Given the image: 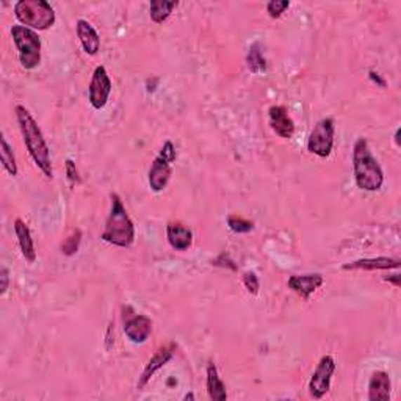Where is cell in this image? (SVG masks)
Here are the masks:
<instances>
[{
  "label": "cell",
  "instance_id": "cell-1",
  "mask_svg": "<svg viewBox=\"0 0 401 401\" xmlns=\"http://www.w3.org/2000/svg\"><path fill=\"white\" fill-rule=\"evenodd\" d=\"M15 112H16L19 131L22 133L24 145L27 147V151H29L32 160L35 162V165L39 168V171L43 173L47 179H52L53 166L51 159V149L47 146V141L44 138L43 132H41L38 122L24 105H16Z\"/></svg>",
  "mask_w": 401,
  "mask_h": 401
},
{
  "label": "cell",
  "instance_id": "cell-2",
  "mask_svg": "<svg viewBox=\"0 0 401 401\" xmlns=\"http://www.w3.org/2000/svg\"><path fill=\"white\" fill-rule=\"evenodd\" d=\"M353 171L355 182L362 192H379L384 183V171L373 155L367 138H357L353 146Z\"/></svg>",
  "mask_w": 401,
  "mask_h": 401
},
{
  "label": "cell",
  "instance_id": "cell-3",
  "mask_svg": "<svg viewBox=\"0 0 401 401\" xmlns=\"http://www.w3.org/2000/svg\"><path fill=\"white\" fill-rule=\"evenodd\" d=\"M112 207L100 239L118 248H131L135 242V224L118 193H112Z\"/></svg>",
  "mask_w": 401,
  "mask_h": 401
},
{
  "label": "cell",
  "instance_id": "cell-4",
  "mask_svg": "<svg viewBox=\"0 0 401 401\" xmlns=\"http://www.w3.org/2000/svg\"><path fill=\"white\" fill-rule=\"evenodd\" d=\"M15 16L20 24L32 30H47L55 24L53 6L46 0H19L15 5Z\"/></svg>",
  "mask_w": 401,
  "mask_h": 401
},
{
  "label": "cell",
  "instance_id": "cell-5",
  "mask_svg": "<svg viewBox=\"0 0 401 401\" xmlns=\"http://www.w3.org/2000/svg\"><path fill=\"white\" fill-rule=\"evenodd\" d=\"M11 38L19 53V63L27 71L35 70L41 61L39 35L25 25H13Z\"/></svg>",
  "mask_w": 401,
  "mask_h": 401
},
{
  "label": "cell",
  "instance_id": "cell-6",
  "mask_svg": "<svg viewBox=\"0 0 401 401\" xmlns=\"http://www.w3.org/2000/svg\"><path fill=\"white\" fill-rule=\"evenodd\" d=\"M178 157L173 141H165L157 157L154 159L147 171V183L154 193H160L166 188L173 174V162Z\"/></svg>",
  "mask_w": 401,
  "mask_h": 401
},
{
  "label": "cell",
  "instance_id": "cell-7",
  "mask_svg": "<svg viewBox=\"0 0 401 401\" xmlns=\"http://www.w3.org/2000/svg\"><path fill=\"white\" fill-rule=\"evenodd\" d=\"M336 122L332 118H323L312 129L308 138V151L320 159H328L334 149Z\"/></svg>",
  "mask_w": 401,
  "mask_h": 401
},
{
  "label": "cell",
  "instance_id": "cell-8",
  "mask_svg": "<svg viewBox=\"0 0 401 401\" xmlns=\"http://www.w3.org/2000/svg\"><path fill=\"white\" fill-rule=\"evenodd\" d=\"M336 361L334 357L326 355L318 361L312 378L309 381V395L314 400H322L331 389L332 376L336 373Z\"/></svg>",
  "mask_w": 401,
  "mask_h": 401
},
{
  "label": "cell",
  "instance_id": "cell-9",
  "mask_svg": "<svg viewBox=\"0 0 401 401\" xmlns=\"http://www.w3.org/2000/svg\"><path fill=\"white\" fill-rule=\"evenodd\" d=\"M112 80L104 66H98L94 70L90 86H88V100L94 110H102L107 105L112 94Z\"/></svg>",
  "mask_w": 401,
  "mask_h": 401
},
{
  "label": "cell",
  "instance_id": "cell-10",
  "mask_svg": "<svg viewBox=\"0 0 401 401\" xmlns=\"http://www.w3.org/2000/svg\"><path fill=\"white\" fill-rule=\"evenodd\" d=\"M176 350H178V345L173 343V342H169L166 345H163L160 346V348L155 351V355L149 359V362L146 364L145 367V370H143L141 373V376L138 379V390H143L146 387V384L151 381L152 376L157 373L160 369H163L171 359L174 357L176 355Z\"/></svg>",
  "mask_w": 401,
  "mask_h": 401
},
{
  "label": "cell",
  "instance_id": "cell-11",
  "mask_svg": "<svg viewBox=\"0 0 401 401\" xmlns=\"http://www.w3.org/2000/svg\"><path fill=\"white\" fill-rule=\"evenodd\" d=\"M268 122L271 131L281 138L290 140L295 133V122L284 105H271L268 110Z\"/></svg>",
  "mask_w": 401,
  "mask_h": 401
},
{
  "label": "cell",
  "instance_id": "cell-12",
  "mask_svg": "<svg viewBox=\"0 0 401 401\" xmlns=\"http://www.w3.org/2000/svg\"><path fill=\"white\" fill-rule=\"evenodd\" d=\"M324 282L323 276L320 273H314V275H295L290 276L287 281V287L295 291L298 296H301L304 301H309L312 294L322 287Z\"/></svg>",
  "mask_w": 401,
  "mask_h": 401
},
{
  "label": "cell",
  "instance_id": "cell-13",
  "mask_svg": "<svg viewBox=\"0 0 401 401\" xmlns=\"http://www.w3.org/2000/svg\"><path fill=\"white\" fill-rule=\"evenodd\" d=\"M152 332V320L145 314H138L129 318L124 323V334L135 345L147 342Z\"/></svg>",
  "mask_w": 401,
  "mask_h": 401
},
{
  "label": "cell",
  "instance_id": "cell-14",
  "mask_svg": "<svg viewBox=\"0 0 401 401\" xmlns=\"http://www.w3.org/2000/svg\"><path fill=\"white\" fill-rule=\"evenodd\" d=\"M76 32L81 47H84V52L86 55L94 57L98 55L100 51V38L98 35V32L94 27L88 22L85 19H79L76 24Z\"/></svg>",
  "mask_w": 401,
  "mask_h": 401
},
{
  "label": "cell",
  "instance_id": "cell-15",
  "mask_svg": "<svg viewBox=\"0 0 401 401\" xmlns=\"http://www.w3.org/2000/svg\"><path fill=\"white\" fill-rule=\"evenodd\" d=\"M166 239L173 249L187 251L188 248H192L193 244V232L192 229H188L185 226V224L171 221L168 223L166 226Z\"/></svg>",
  "mask_w": 401,
  "mask_h": 401
},
{
  "label": "cell",
  "instance_id": "cell-16",
  "mask_svg": "<svg viewBox=\"0 0 401 401\" xmlns=\"http://www.w3.org/2000/svg\"><path fill=\"white\" fill-rule=\"evenodd\" d=\"M400 259H390V257H373V259H359L355 262L345 263V271H376V270H398Z\"/></svg>",
  "mask_w": 401,
  "mask_h": 401
},
{
  "label": "cell",
  "instance_id": "cell-17",
  "mask_svg": "<svg viewBox=\"0 0 401 401\" xmlns=\"http://www.w3.org/2000/svg\"><path fill=\"white\" fill-rule=\"evenodd\" d=\"M392 392V381L389 373L375 372L369 381L370 401H389Z\"/></svg>",
  "mask_w": 401,
  "mask_h": 401
},
{
  "label": "cell",
  "instance_id": "cell-18",
  "mask_svg": "<svg viewBox=\"0 0 401 401\" xmlns=\"http://www.w3.org/2000/svg\"><path fill=\"white\" fill-rule=\"evenodd\" d=\"M206 386H207V393L209 398L213 401H226L228 400V390L226 386H224L223 379L220 378L218 369L213 361L207 362L206 369Z\"/></svg>",
  "mask_w": 401,
  "mask_h": 401
},
{
  "label": "cell",
  "instance_id": "cell-19",
  "mask_svg": "<svg viewBox=\"0 0 401 401\" xmlns=\"http://www.w3.org/2000/svg\"><path fill=\"white\" fill-rule=\"evenodd\" d=\"M15 234H16V239L19 243V248H20V253L25 257L27 262L33 263L37 261V249H35V243H33L32 239V232L27 224L20 220L16 218L15 220Z\"/></svg>",
  "mask_w": 401,
  "mask_h": 401
},
{
  "label": "cell",
  "instance_id": "cell-20",
  "mask_svg": "<svg viewBox=\"0 0 401 401\" xmlns=\"http://www.w3.org/2000/svg\"><path fill=\"white\" fill-rule=\"evenodd\" d=\"M179 5V2H165V0H152L149 5V15H151L152 22L163 24L165 20L171 16L173 10Z\"/></svg>",
  "mask_w": 401,
  "mask_h": 401
},
{
  "label": "cell",
  "instance_id": "cell-21",
  "mask_svg": "<svg viewBox=\"0 0 401 401\" xmlns=\"http://www.w3.org/2000/svg\"><path fill=\"white\" fill-rule=\"evenodd\" d=\"M0 160H2V165L6 173L13 176V178L18 176V163L15 152H13V147L10 146V143L6 141L4 133L2 137H0Z\"/></svg>",
  "mask_w": 401,
  "mask_h": 401
},
{
  "label": "cell",
  "instance_id": "cell-22",
  "mask_svg": "<svg viewBox=\"0 0 401 401\" xmlns=\"http://www.w3.org/2000/svg\"><path fill=\"white\" fill-rule=\"evenodd\" d=\"M246 65L248 70L253 74H262L265 72V70H267V61H265L259 43L251 44L246 55Z\"/></svg>",
  "mask_w": 401,
  "mask_h": 401
},
{
  "label": "cell",
  "instance_id": "cell-23",
  "mask_svg": "<svg viewBox=\"0 0 401 401\" xmlns=\"http://www.w3.org/2000/svg\"><path fill=\"white\" fill-rule=\"evenodd\" d=\"M80 242H81V230L80 229H72L71 234L66 237V239L63 240V243H61V246H60L61 254L67 256V257L74 256L79 251Z\"/></svg>",
  "mask_w": 401,
  "mask_h": 401
},
{
  "label": "cell",
  "instance_id": "cell-24",
  "mask_svg": "<svg viewBox=\"0 0 401 401\" xmlns=\"http://www.w3.org/2000/svg\"><path fill=\"white\" fill-rule=\"evenodd\" d=\"M228 226L235 234H248L254 229V223L242 218V216L230 215L228 216Z\"/></svg>",
  "mask_w": 401,
  "mask_h": 401
},
{
  "label": "cell",
  "instance_id": "cell-25",
  "mask_svg": "<svg viewBox=\"0 0 401 401\" xmlns=\"http://www.w3.org/2000/svg\"><path fill=\"white\" fill-rule=\"evenodd\" d=\"M289 6H290L289 0H271V2H268L267 5V13L271 19H280Z\"/></svg>",
  "mask_w": 401,
  "mask_h": 401
},
{
  "label": "cell",
  "instance_id": "cell-26",
  "mask_svg": "<svg viewBox=\"0 0 401 401\" xmlns=\"http://www.w3.org/2000/svg\"><path fill=\"white\" fill-rule=\"evenodd\" d=\"M243 285L246 287V290L249 291L251 295H257L261 290L259 277H257L254 271H246V273L243 275Z\"/></svg>",
  "mask_w": 401,
  "mask_h": 401
},
{
  "label": "cell",
  "instance_id": "cell-27",
  "mask_svg": "<svg viewBox=\"0 0 401 401\" xmlns=\"http://www.w3.org/2000/svg\"><path fill=\"white\" fill-rule=\"evenodd\" d=\"M65 168H66V176H67V180H70L72 185H79L80 183V176H79V169L76 166V162L67 159L65 162Z\"/></svg>",
  "mask_w": 401,
  "mask_h": 401
},
{
  "label": "cell",
  "instance_id": "cell-28",
  "mask_svg": "<svg viewBox=\"0 0 401 401\" xmlns=\"http://www.w3.org/2000/svg\"><path fill=\"white\" fill-rule=\"evenodd\" d=\"M213 265H216V267H223V268H230V270H237V265L234 263V261L230 259L229 257V254H226V253H223V254H220L218 257H216V259L212 262Z\"/></svg>",
  "mask_w": 401,
  "mask_h": 401
},
{
  "label": "cell",
  "instance_id": "cell-29",
  "mask_svg": "<svg viewBox=\"0 0 401 401\" xmlns=\"http://www.w3.org/2000/svg\"><path fill=\"white\" fill-rule=\"evenodd\" d=\"M8 287H10V271L6 267H2V270H0V295L4 296Z\"/></svg>",
  "mask_w": 401,
  "mask_h": 401
},
{
  "label": "cell",
  "instance_id": "cell-30",
  "mask_svg": "<svg viewBox=\"0 0 401 401\" xmlns=\"http://www.w3.org/2000/svg\"><path fill=\"white\" fill-rule=\"evenodd\" d=\"M369 77H370V80L373 81V84H375L376 86H379V88H386L387 86V81L379 76V74L376 72V71H373V70H370L369 71Z\"/></svg>",
  "mask_w": 401,
  "mask_h": 401
},
{
  "label": "cell",
  "instance_id": "cell-31",
  "mask_svg": "<svg viewBox=\"0 0 401 401\" xmlns=\"http://www.w3.org/2000/svg\"><path fill=\"white\" fill-rule=\"evenodd\" d=\"M386 281L393 282L398 287V285H400V275H393V277H386Z\"/></svg>",
  "mask_w": 401,
  "mask_h": 401
},
{
  "label": "cell",
  "instance_id": "cell-32",
  "mask_svg": "<svg viewBox=\"0 0 401 401\" xmlns=\"http://www.w3.org/2000/svg\"><path fill=\"white\" fill-rule=\"evenodd\" d=\"M395 145L400 147V129H397L395 132Z\"/></svg>",
  "mask_w": 401,
  "mask_h": 401
},
{
  "label": "cell",
  "instance_id": "cell-33",
  "mask_svg": "<svg viewBox=\"0 0 401 401\" xmlns=\"http://www.w3.org/2000/svg\"><path fill=\"white\" fill-rule=\"evenodd\" d=\"M183 400H195V395L193 393H187V395L183 397Z\"/></svg>",
  "mask_w": 401,
  "mask_h": 401
}]
</instances>
